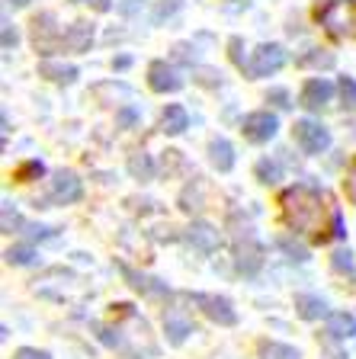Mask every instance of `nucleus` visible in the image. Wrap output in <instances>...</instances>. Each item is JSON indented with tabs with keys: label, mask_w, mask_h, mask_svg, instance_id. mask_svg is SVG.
I'll use <instances>...</instances> for the list:
<instances>
[{
	"label": "nucleus",
	"mask_w": 356,
	"mask_h": 359,
	"mask_svg": "<svg viewBox=\"0 0 356 359\" xmlns=\"http://www.w3.org/2000/svg\"><path fill=\"white\" fill-rule=\"evenodd\" d=\"M282 215H286V224H289L296 234H305V238H324V224H327V202L324 196L315 187H289L282 193Z\"/></svg>",
	"instance_id": "obj_1"
},
{
	"label": "nucleus",
	"mask_w": 356,
	"mask_h": 359,
	"mask_svg": "<svg viewBox=\"0 0 356 359\" xmlns=\"http://www.w3.org/2000/svg\"><path fill=\"white\" fill-rule=\"evenodd\" d=\"M318 20L331 36L356 39V0H327L318 10Z\"/></svg>",
	"instance_id": "obj_2"
},
{
	"label": "nucleus",
	"mask_w": 356,
	"mask_h": 359,
	"mask_svg": "<svg viewBox=\"0 0 356 359\" xmlns=\"http://www.w3.org/2000/svg\"><path fill=\"white\" fill-rule=\"evenodd\" d=\"M292 135H296L298 148H302L305 154H321V151L331 148V132H327V128L321 126V122H315V119H302V122H296Z\"/></svg>",
	"instance_id": "obj_3"
},
{
	"label": "nucleus",
	"mask_w": 356,
	"mask_h": 359,
	"mask_svg": "<svg viewBox=\"0 0 356 359\" xmlns=\"http://www.w3.org/2000/svg\"><path fill=\"white\" fill-rule=\"evenodd\" d=\"M241 132H244L247 142L263 144V142H270V138H276L279 119H276L273 112H251V116H244V122H241Z\"/></svg>",
	"instance_id": "obj_4"
},
{
	"label": "nucleus",
	"mask_w": 356,
	"mask_h": 359,
	"mask_svg": "<svg viewBox=\"0 0 356 359\" xmlns=\"http://www.w3.org/2000/svg\"><path fill=\"white\" fill-rule=\"evenodd\" d=\"M286 65V52H282V45H260L257 52L251 55V61H247V71H251L253 77H270L276 74L279 67Z\"/></svg>",
	"instance_id": "obj_5"
},
{
	"label": "nucleus",
	"mask_w": 356,
	"mask_h": 359,
	"mask_svg": "<svg viewBox=\"0 0 356 359\" xmlns=\"http://www.w3.org/2000/svg\"><path fill=\"white\" fill-rule=\"evenodd\" d=\"M235 266L244 273V276H253L260 266H263V247L257 244L253 234H244V241L237 238L235 244Z\"/></svg>",
	"instance_id": "obj_6"
},
{
	"label": "nucleus",
	"mask_w": 356,
	"mask_h": 359,
	"mask_svg": "<svg viewBox=\"0 0 356 359\" xmlns=\"http://www.w3.org/2000/svg\"><path fill=\"white\" fill-rule=\"evenodd\" d=\"M196 305L202 308V314H206L209 321L222 324V327L237 324V311L231 308L228 299H222V295H196Z\"/></svg>",
	"instance_id": "obj_7"
},
{
	"label": "nucleus",
	"mask_w": 356,
	"mask_h": 359,
	"mask_svg": "<svg viewBox=\"0 0 356 359\" xmlns=\"http://www.w3.org/2000/svg\"><path fill=\"white\" fill-rule=\"evenodd\" d=\"M65 39V32L55 26V16L52 13H42L32 20V42H36L39 52H52L55 45Z\"/></svg>",
	"instance_id": "obj_8"
},
{
	"label": "nucleus",
	"mask_w": 356,
	"mask_h": 359,
	"mask_svg": "<svg viewBox=\"0 0 356 359\" xmlns=\"http://www.w3.org/2000/svg\"><path fill=\"white\" fill-rule=\"evenodd\" d=\"M81 196H84V187H81V180H77V173L58 170L52 177V199L58 202V205H71V202H77Z\"/></svg>",
	"instance_id": "obj_9"
},
{
	"label": "nucleus",
	"mask_w": 356,
	"mask_h": 359,
	"mask_svg": "<svg viewBox=\"0 0 356 359\" xmlns=\"http://www.w3.org/2000/svg\"><path fill=\"white\" fill-rule=\"evenodd\" d=\"M148 83L157 93H177V90L183 87V77H180L167 61H154V65L148 67Z\"/></svg>",
	"instance_id": "obj_10"
},
{
	"label": "nucleus",
	"mask_w": 356,
	"mask_h": 359,
	"mask_svg": "<svg viewBox=\"0 0 356 359\" xmlns=\"http://www.w3.org/2000/svg\"><path fill=\"white\" fill-rule=\"evenodd\" d=\"M331 97H334V83L324 81V77H315V81H308L302 87V106L312 112L324 109V106L331 103Z\"/></svg>",
	"instance_id": "obj_11"
},
{
	"label": "nucleus",
	"mask_w": 356,
	"mask_h": 359,
	"mask_svg": "<svg viewBox=\"0 0 356 359\" xmlns=\"http://www.w3.org/2000/svg\"><path fill=\"white\" fill-rule=\"evenodd\" d=\"M186 241H190L193 247H199L202 254H212V250L218 247V231L206 222H193L190 224V231H186Z\"/></svg>",
	"instance_id": "obj_12"
},
{
	"label": "nucleus",
	"mask_w": 356,
	"mask_h": 359,
	"mask_svg": "<svg viewBox=\"0 0 356 359\" xmlns=\"http://www.w3.org/2000/svg\"><path fill=\"white\" fill-rule=\"evenodd\" d=\"M164 334H167L171 344H183L186 337L193 334V321H190L186 314H180V311H167L164 314Z\"/></svg>",
	"instance_id": "obj_13"
},
{
	"label": "nucleus",
	"mask_w": 356,
	"mask_h": 359,
	"mask_svg": "<svg viewBox=\"0 0 356 359\" xmlns=\"http://www.w3.org/2000/svg\"><path fill=\"white\" fill-rule=\"evenodd\" d=\"M209 161H212L216 170L228 173L231 167H235V148H231L225 138H212V142H209Z\"/></svg>",
	"instance_id": "obj_14"
},
{
	"label": "nucleus",
	"mask_w": 356,
	"mask_h": 359,
	"mask_svg": "<svg viewBox=\"0 0 356 359\" xmlns=\"http://www.w3.org/2000/svg\"><path fill=\"white\" fill-rule=\"evenodd\" d=\"M161 128L167 135H183L186 128H190V116H186V109L183 106H167V109L161 112Z\"/></svg>",
	"instance_id": "obj_15"
},
{
	"label": "nucleus",
	"mask_w": 356,
	"mask_h": 359,
	"mask_svg": "<svg viewBox=\"0 0 356 359\" xmlns=\"http://www.w3.org/2000/svg\"><path fill=\"white\" fill-rule=\"evenodd\" d=\"M327 334L334 340H347V337H356V314L350 311H337L327 318Z\"/></svg>",
	"instance_id": "obj_16"
},
{
	"label": "nucleus",
	"mask_w": 356,
	"mask_h": 359,
	"mask_svg": "<svg viewBox=\"0 0 356 359\" xmlns=\"http://www.w3.org/2000/svg\"><path fill=\"white\" fill-rule=\"evenodd\" d=\"M90 42H93V26H87V22H74V26L65 32V45L71 52H87Z\"/></svg>",
	"instance_id": "obj_17"
},
{
	"label": "nucleus",
	"mask_w": 356,
	"mask_h": 359,
	"mask_svg": "<svg viewBox=\"0 0 356 359\" xmlns=\"http://www.w3.org/2000/svg\"><path fill=\"white\" fill-rule=\"evenodd\" d=\"M296 308H298V314H302L305 321H318V318L327 314L324 299H318V295H296Z\"/></svg>",
	"instance_id": "obj_18"
},
{
	"label": "nucleus",
	"mask_w": 356,
	"mask_h": 359,
	"mask_svg": "<svg viewBox=\"0 0 356 359\" xmlns=\"http://www.w3.org/2000/svg\"><path fill=\"white\" fill-rule=\"evenodd\" d=\"M42 74L52 77L55 83H74L77 81V67H71V65H52V61H45V65H42Z\"/></svg>",
	"instance_id": "obj_19"
},
{
	"label": "nucleus",
	"mask_w": 356,
	"mask_h": 359,
	"mask_svg": "<svg viewBox=\"0 0 356 359\" xmlns=\"http://www.w3.org/2000/svg\"><path fill=\"white\" fill-rule=\"evenodd\" d=\"M260 359H298V350L286 344H260Z\"/></svg>",
	"instance_id": "obj_20"
},
{
	"label": "nucleus",
	"mask_w": 356,
	"mask_h": 359,
	"mask_svg": "<svg viewBox=\"0 0 356 359\" xmlns=\"http://www.w3.org/2000/svg\"><path fill=\"white\" fill-rule=\"evenodd\" d=\"M128 170H132V177L138 180H151L154 177V164H151V157L148 154H132V161H128Z\"/></svg>",
	"instance_id": "obj_21"
},
{
	"label": "nucleus",
	"mask_w": 356,
	"mask_h": 359,
	"mask_svg": "<svg viewBox=\"0 0 356 359\" xmlns=\"http://www.w3.org/2000/svg\"><path fill=\"white\" fill-rule=\"evenodd\" d=\"M122 273H126V279H132V285L138 292H151V295H161V292H167L164 285H154L157 279H148V276H138L135 269H128V266H122Z\"/></svg>",
	"instance_id": "obj_22"
},
{
	"label": "nucleus",
	"mask_w": 356,
	"mask_h": 359,
	"mask_svg": "<svg viewBox=\"0 0 356 359\" xmlns=\"http://www.w3.org/2000/svg\"><path fill=\"white\" fill-rule=\"evenodd\" d=\"M32 260H36V250H32V247H26V244L10 247V250H7V263H13V266H29Z\"/></svg>",
	"instance_id": "obj_23"
},
{
	"label": "nucleus",
	"mask_w": 356,
	"mask_h": 359,
	"mask_svg": "<svg viewBox=\"0 0 356 359\" xmlns=\"http://www.w3.org/2000/svg\"><path fill=\"white\" fill-rule=\"evenodd\" d=\"M16 228H26V224H22L20 212L13 209V202H4V231H7V234H13Z\"/></svg>",
	"instance_id": "obj_24"
},
{
	"label": "nucleus",
	"mask_w": 356,
	"mask_h": 359,
	"mask_svg": "<svg viewBox=\"0 0 356 359\" xmlns=\"http://www.w3.org/2000/svg\"><path fill=\"white\" fill-rule=\"evenodd\" d=\"M341 97H343V109L356 112V81L353 77H343L341 81Z\"/></svg>",
	"instance_id": "obj_25"
},
{
	"label": "nucleus",
	"mask_w": 356,
	"mask_h": 359,
	"mask_svg": "<svg viewBox=\"0 0 356 359\" xmlns=\"http://www.w3.org/2000/svg\"><path fill=\"white\" fill-rule=\"evenodd\" d=\"M257 180L260 183H276V180H279V167L270 164V161H260L257 164Z\"/></svg>",
	"instance_id": "obj_26"
},
{
	"label": "nucleus",
	"mask_w": 356,
	"mask_h": 359,
	"mask_svg": "<svg viewBox=\"0 0 356 359\" xmlns=\"http://www.w3.org/2000/svg\"><path fill=\"white\" fill-rule=\"evenodd\" d=\"M279 247H282V250H286V254L292 257V260H308V254H305V247L292 244L289 238H279Z\"/></svg>",
	"instance_id": "obj_27"
},
{
	"label": "nucleus",
	"mask_w": 356,
	"mask_h": 359,
	"mask_svg": "<svg viewBox=\"0 0 356 359\" xmlns=\"http://www.w3.org/2000/svg\"><path fill=\"white\" fill-rule=\"evenodd\" d=\"M180 4H183V0H161V4H157V10H154V20H157V22H161V20H164V16H171V13H173V10H177V7H180Z\"/></svg>",
	"instance_id": "obj_28"
},
{
	"label": "nucleus",
	"mask_w": 356,
	"mask_h": 359,
	"mask_svg": "<svg viewBox=\"0 0 356 359\" xmlns=\"http://www.w3.org/2000/svg\"><path fill=\"white\" fill-rule=\"evenodd\" d=\"M13 359H52L45 350H32V346H22V350L13 353Z\"/></svg>",
	"instance_id": "obj_29"
},
{
	"label": "nucleus",
	"mask_w": 356,
	"mask_h": 359,
	"mask_svg": "<svg viewBox=\"0 0 356 359\" xmlns=\"http://www.w3.org/2000/svg\"><path fill=\"white\" fill-rule=\"evenodd\" d=\"M334 266L341 269V273H343V269H353V254H350V250H337V254H334Z\"/></svg>",
	"instance_id": "obj_30"
},
{
	"label": "nucleus",
	"mask_w": 356,
	"mask_h": 359,
	"mask_svg": "<svg viewBox=\"0 0 356 359\" xmlns=\"http://www.w3.org/2000/svg\"><path fill=\"white\" fill-rule=\"evenodd\" d=\"M16 42H20V36H16V29H13V26H10L7 20H4V48H7V52H10V48H13Z\"/></svg>",
	"instance_id": "obj_31"
},
{
	"label": "nucleus",
	"mask_w": 356,
	"mask_h": 359,
	"mask_svg": "<svg viewBox=\"0 0 356 359\" xmlns=\"http://www.w3.org/2000/svg\"><path fill=\"white\" fill-rule=\"evenodd\" d=\"M26 234H29V238L45 241V238H52V228H42V224H26Z\"/></svg>",
	"instance_id": "obj_32"
},
{
	"label": "nucleus",
	"mask_w": 356,
	"mask_h": 359,
	"mask_svg": "<svg viewBox=\"0 0 356 359\" xmlns=\"http://www.w3.org/2000/svg\"><path fill=\"white\" fill-rule=\"evenodd\" d=\"M135 119H138V109H135V106H128V109L119 112V126H132Z\"/></svg>",
	"instance_id": "obj_33"
},
{
	"label": "nucleus",
	"mask_w": 356,
	"mask_h": 359,
	"mask_svg": "<svg viewBox=\"0 0 356 359\" xmlns=\"http://www.w3.org/2000/svg\"><path fill=\"white\" fill-rule=\"evenodd\" d=\"M305 65H324V67H331V65H334V55H308V58H305Z\"/></svg>",
	"instance_id": "obj_34"
},
{
	"label": "nucleus",
	"mask_w": 356,
	"mask_h": 359,
	"mask_svg": "<svg viewBox=\"0 0 356 359\" xmlns=\"http://www.w3.org/2000/svg\"><path fill=\"white\" fill-rule=\"evenodd\" d=\"M270 100H273L279 109H289V97H286V90H273V93H270Z\"/></svg>",
	"instance_id": "obj_35"
},
{
	"label": "nucleus",
	"mask_w": 356,
	"mask_h": 359,
	"mask_svg": "<svg viewBox=\"0 0 356 359\" xmlns=\"http://www.w3.org/2000/svg\"><path fill=\"white\" fill-rule=\"evenodd\" d=\"M347 193H350V199L356 202V164H353V170H350V177H347Z\"/></svg>",
	"instance_id": "obj_36"
},
{
	"label": "nucleus",
	"mask_w": 356,
	"mask_h": 359,
	"mask_svg": "<svg viewBox=\"0 0 356 359\" xmlns=\"http://www.w3.org/2000/svg\"><path fill=\"white\" fill-rule=\"evenodd\" d=\"M10 7H29V0H7Z\"/></svg>",
	"instance_id": "obj_37"
}]
</instances>
